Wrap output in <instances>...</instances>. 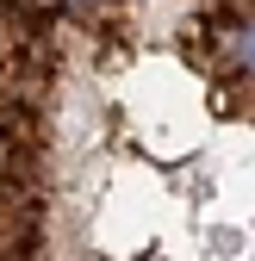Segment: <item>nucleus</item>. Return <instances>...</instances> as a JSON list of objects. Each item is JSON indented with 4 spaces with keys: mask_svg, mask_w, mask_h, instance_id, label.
Listing matches in <instances>:
<instances>
[{
    "mask_svg": "<svg viewBox=\"0 0 255 261\" xmlns=\"http://www.w3.org/2000/svg\"><path fill=\"white\" fill-rule=\"evenodd\" d=\"M237 7H249V13H255V0H237Z\"/></svg>",
    "mask_w": 255,
    "mask_h": 261,
    "instance_id": "2",
    "label": "nucleus"
},
{
    "mask_svg": "<svg viewBox=\"0 0 255 261\" xmlns=\"http://www.w3.org/2000/svg\"><path fill=\"white\" fill-rule=\"evenodd\" d=\"M0 261H255V13L0 0Z\"/></svg>",
    "mask_w": 255,
    "mask_h": 261,
    "instance_id": "1",
    "label": "nucleus"
}]
</instances>
